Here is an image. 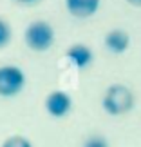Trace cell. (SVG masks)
Segmentation results:
<instances>
[{
  "mask_svg": "<svg viewBox=\"0 0 141 147\" xmlns=\"http://www.w3.org/2000/svg\"><path fill=\"white\" fill-rule=\"evenodd\" d=\"M2 147H33L31 142L20 134H15V136H9L5 142L2 144Z\"/></svg>",
  "mask_w": 141,
  "mask_h": 147,
  "instance_id": "ba28073f",
  "label": "cell"
},
{
  "mask_svg": "<svg viewBox=\"0 0 141 147\" xmlns=\"http://www.w3.org/2000/svg\"><path fill=\"white\" fill-rule=\"evenodd\" d=\"M65 5L74 16L87 18V16H91L98 11L100 0H65Z\"/></svg>",
  "mask_w": 141,
  "mask_h": 147,
  "instance_id": "5b68a950",
  "label": "cell"
},
{
  "mask_svg": "<svg viewBox=\"0 0 141 147\" xmlns=\"http://www.w3.org/2000/svg\"><path fill=\"white\" fill-rule=\"evenodd\" d=\"M83 147H109V142L103 136H100V134H91L83 142Z\"/></svg>",
  "mask_w": 141,
  "mask_h": 147,
  "instance_id": "9c48e42d",
  "label": "cell"
},
{
  "mask_svg": "<svg viewBox=\"0 0 141 147\" xmlns=\"http://www.w3.org/2000/svg\"><path fill=\"white\" fill-rule=\"evenodd\" d=\"M18 2H24V4H33V2H36V0H18Z\"/></svg>",
  "mask_w": 141,
  "mask_h": 147,
  "instance_id": "7c38bea8",
  "label": "cell"
},
{
  "mask_svg": "<svg viewBox=\"0 0 141 147\" xmlns=\"http://www.w3.org/2000/svg\"><path fill=\"white\" fill-rule=\"evenodd\" d=\"M9 38H11V29H9L7 22L0 18V47H4L9 42Z\"/></svg>",
  "mask_w": 141,
  "mask_h": 147,
  "instance_id": "30bf717a",
  "label": "cell"
},
{
  "mask_svg": "<svg viewBox=\"0 0 141 147\" xmlns=\"http://www.w3.org/2000/svg\"><path fill=\"white\" fill-rule=\"evenodd\" d=\"M71 107H72V100L65 91H53V93H49L47 98H45V109H47L49 115L54 116V118L65 116L67 113L71 111Z\"/></svg>",
  "mask_w": 141,
  "mask_h": 147,
  "instance_id": "277c9868",
  "label": "cell"
},
{
  "mask_svg": "<svg viewBox=\"0 0 141 147\" xmlns=\"http://www.w3.org/2000/svg\"><path fill=\"white\" fill-rule=\"evenodd\" d=\"M67 56H69V58L74 62V65L80 67V69L91 65V62H92V51L87 46H83V44H74V46H71L69 51H67Z\"/></svg>",
  "mask_w": 141,
  "mask_h": 147,
  "instance_id": "8992f818",
  "label": "cell"
},
{
  "mask_svg": "<svg viewBox=\"0 0 141 147\" xmlns=\"http://www.w3.org/2000/svg\"><path fill=\"white\" fill-rule=\"evenodd\" d=\"M25 42L33 51H47L54 42L53 26L45 20H35L25 29Z\"/></svg>",
  "mask_w": 141,
  "mask_h": 147,
  "instance_id": "7a4b0ae2",
  "label": "cell"
},
{
  "mask_svg": "<svg viewBox=\"0 0 141 147\" xmlns=\"http://www.w3.org/2000/svg\"><path fill=\"white\" fill-rule=\"evenodd\" d=\"M101 105L109 115H123L134 107V94L128 87L121 84H114V86L107 87Z\"/></svg>",
  "mask_w": 141,
  "mask_h": 147,
  "instance_id": "6da1fadb",
  "label": "cell"
},
{
  "mask_svg": "<svg viewBox=\"0 0 141 147\" xmlns=\"http://www.w3.org/2000/svg\"><path fill=\"white\" fill-rule=\"evenodd\" d=\"M25 84V75L16 65L0 67V96H15L22 91Z\"/></svg>",
  "mask_w": 141,
  "mask_h": 147,
  "instance_id": "3957f363",
  "label": "cell"
},
{
  "mask_svg": "<svg viewBox=\"0 0 141 147\" xmlns=\"http://www.w3.org/2000/svg\"><path fill=\"white\" fill-rule=\"evenodd\" d=\"M128 42L130 38L123 29H114V31H109L105 36V46L109 47L112 53H123L127 47H128Z\"/></svg>",
  "mask_w": 141,
  "mask_h": 147,
  "instance_id": "52a82bcc",
  "label": "cell"
},
{
  "mask_svg": "<svg viewBox=\"0 0 141 147\" xmlns=\"http://www.w3.org/2000/svg\"><path fill=\"white\" fill-rule=\"evenodd\" d=\"M127 2H130L132 5H141V0H127Z\"/></svg>",
  "mask_w": 141,
  "mask_h": 147,
  "instance_id": "8fae6325",
  "label": "cell"
}]
</instances>
